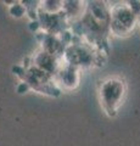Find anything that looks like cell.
Segmentation results:
<instances>
[{
	"instance_id": "1",
	"label": "cell",
	"mask_w": 140,
	"mask_h": 146,
	"mask_svg": "<svg viewBox=\"0 0 140 146\" xmlns=\"http://www.w3.org/2000/svg\"><path fill=\"white\" fill-rule=\"evenodd\" d=\"M70 31L106 56L110 51V6L105 1H89L85 10L76 22L70 25Z\"/></svg>"
},
{
	"instance_id": "2",
	"label": "cell",
	"mask_w": 140,
	"mask_h": 146,
	"mask_svg": "<svg viewBox=\"0 0 140 146\" xmlns=\"http://www.w3.org/2000/svg\"><path fill=\"white\" fill-rule=\"evenodd\" d=\"M12 72L21 82L17 86V91L21 94L28 89L50 96H57L61 93V89L57 86L54 77L31 65L27 60H25L22 65L12 67Z\"/></svg>"
},
{
	"instance_id": "3",
	"label": "cell",
	"mask_w": 140,
	"mask_h": 146,
	"mask_svg": "<svg viewBox=\"0 0 140 146\" xmlns=\"http://www.w3.org/2000/svg\"><path fill=\"white\" fill-rule=\"evenodd\" d=\"M140 20V1L119 3L110 6L111 34L127 36L134 31Z\"/></svg>"
},
{
	"instance_id": "4",
	"label": "cell",
	"mask_w": 140,
	"mask_h": 146,
	"mask_svg": "<svg viewBox=\"0 0 140 146\" xmlns=\"http://www.w3.org/2000/svg\"><path fill=\"white\" fill-rule=\"evenodd\" d=\"M62 57L67 65H71L80 70V68L101 66L105 56L101 55L92 45L72 34V40L66 46Z\"/></svg>"
},
{
	"instance_id": "5",
	"label": "cell",
	"mask_w": 140,
	"mask_h": 146,
	"mask_svg": "<svg viewBox=\"0 0 140 146\" xmlns=\"http://www.w3.org/2000/svg\"><path fill=\"white\" fill-rule=\"evenodd\" d=\"M127 95V84L121 77H108L99 84V100L110 117L117 115Z\"/></svg>"
},
{
	"instance_id": "6",
	"label": "cell",
	"mask_w": 140,
	"mask_h": 146,
	"mask_svg": "<svg viewBox=\"0 0 140 146\" xmlns=\"http://www.w3.org/2000/svg\"><path fill=\"white\" fill-rule=\"evenodd\" d=\"M54 79L60 89H73L79 83V70L71 65H67L65 62L64 66L60 68V71L56 73Z\"/></svg>"
},
{
	"instance_id": "7",
	"label": "cell",
	"mask_w": 140,
	"mask_h": 146,
	"mask_svg": "<svg viewBox=\"0 0 140 146\" xmlns=\"http://www.w3.org/2000/svg\"><path fill=\"white\" fill-rule=\"evenodd\" d=\"M10 13L15 17H21L25 13V9L22 5H19V3L13 4V6L10 9Z\"/></svg>"
},
{
	"instance_id": "8",
	"label": "cell",
	"mask_w": 140,
	"mask_h": 146,
	"mask_svg": "<svg viewBox=\"0 0 140 146\" xmlns=\"http://www.w3.org/2000/svg\"><path fill=\"white\" fill-rule=\"evenodd\" d=\"M139 22H140V20H139Z\"/></svg>"
}]
</instances>
